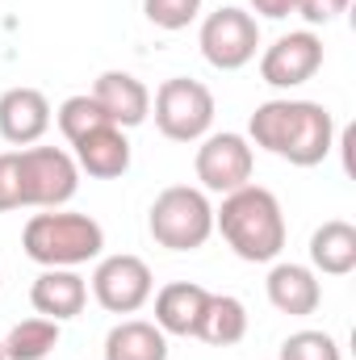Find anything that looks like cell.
<instances>
[{
  "label": "cell",
  "instance_id": "obj_6",
  "mask_svg": "<svg viewBox=\"0 0 356 360\" xmlns=\"http://www.w3.org/2000/svg\"><path fill=\"white\" fill-rule=\"evenodd\" d=\"M155 126L172 143H197L214 126V96L201 80L172 76L155 92Z\"/></svg>",
  "mask_w": 356,
  "mask_h": 360
},
{
  "label": "cell",
  "instance_id": "obj_9",
  "mask_svg": "<svg viewBox=\"0 0 356 360\" xmlns=\"http://www.w3.org/2000/svg\"><path fill=\"white\" fill-rule=\"evenodd\" d=\"M252 168H256V155L243 134H210L197 147V180L210 193L227 197V193L252 184Z\"/></svg>",
  "mask_w": 356,
  "mask_h": 360
},
{
  "label": "cell",
  "instance_id": "obj_21",
  "mask_svg": "<svg viewBox=\"0 0 356 360\" xmlns=\"http://www.w3.org/2000/svg\"><path fill=\"white\" fill-rule=\"evenodd\" d=\"M59 130H63V139L68 143H76V139H84L92 130H101V126H113L109 117H105V109L92 101V96H68L63 105H59Z\"/></svg>",
  "mask_w": 356,
  "mask_h": 360
},
{
  "label": "cell",
  "instance_id": "obj_25",
  "mask_svg": "<svg viewBox=\"0 0 356 360\" xmlns=\"http://www.w3.org/2000/svg\"><path fill=\"white\" fill-rule=\"evenodd\" d=\"M344 8H348V0H298L293 13H302L310 25H327V21H336Z\"/></svg>",
  "mask_w": 356,
  "mask_h": 360
},
{
  "label": "cell",
  "instance_id": "obj_19",
  "mask_svg": "<svg viewBox=\"0 0 356 360\" xmlns=\"http://www.w3.org/2000/svg\"><path fill=\"white\" fill-rule=\"evenodd\" d=\"M243 335H248V310H243V302L231 297V293H210V306H205V319H201L197 340L218 344V348H231Z\"/></svg>",
  "mask_w": 356,
  "mask_h": 360
},
{
  "label": "cell",
  "instance_id": "obj_15",
  "mask_svg": "<svg viewBox=\"0 0 356 360\" xmlns=\"http://www.w3.org/2000/svg\"><path fill=\"white\" fill-rule=\"evenodd\" d=\"M72 147H76V168L96 180H117L130 168V143L117 126H101L84 139H76Z\"/></svg>",
  "mask_w": 356,
  "mask_h": 360
},
{
  "label": "cell",
  "instance_id": "obj_24",
  "mask_svg": "<svg viewBox=\"0 0 356 360\" xmlns=\"http://www.w3.org/2000/svg\"><path fill=\"white\" fill-rule=\"evenodd\" d=\"M21 210V180H17V151L0 155V214Z\"/></svg>",
  "mask_w": 356,
  "mask_h": 360
},
{
  "label": "cell",
  "instance_id": "obj_20",
  "mask_svg": "<svg viewBox=\"0 0 356 360\" xmlns=\"http://www.w3.org/2000/svg\"><path fill=\"white\" fill-rule=\"evenodd\" d=\"M59 344V323L51 319H25L4 335V360H46Z\"/></svg>",
  "mask_w": 356,
  "mask_h": 360
},
{
  "label": "cell",
  "instance_id": "obj_27",
  "mask_svg": "<svg viewBox=\"0 0 356 360\" xmlns=\"http://www.w3.org/2000/svg\"><path fill=\"white\" fill-rule=\"evenodd\" d=\"M0 360H4V344H0Z\"/></svg>",
  "mask_w": 356,
  "mask_h": 360
},
{
  "label": "cell",
  "instance_id": "obj_4",
  "mask_svg": "<svg viewBox=\"0 0 356 360\" xmlns=\"http://www.w3.org/2000/svg\"><path fill=\"white\" fill-rule=\"evenodd\" d=\"M151 239L168 252H197L214 235V205L205 201L201 188L172 184L151 201Z\"/></svg>",
  "mask_w": 356,
  "mask_h": 360
},
{
  "label": "cell",
  "instance_id": "obj_2",
  "mask_svg": "<svg viewBox=\"0 0 356 360\" xmlns=\"http://www.w3.org/2000/svg\"><path fill=\"white\" fill-rule=\"evenodd\" d=\"M214 226L222 231L231 252L239 260H248V264H268L285 248L281 201L268 188H260V184H243V188L227 193L222 210H214Z\"/></svg>",
  "mask_w": 356,
  "mask_h": 360
},
{
  "label": "cell",
  "instance_id": "obj_14",
  "mask_svg": "<svg viewBox=\"0 0 356 360\" xmlns=\"http://www.w3.org/2000/svg\"><path fill=\"white\" fill-rule=\"evenodd\" d=\"M30 302H34V310H38L42 319H51V323H68V319H76V314L84 310V302H89V285H84L80 272H72V269H46L38 281H34Z\"/></svg>",
  "mask_w": 356,
  "mask_h": 360
},
{
  "label": "cell",
  "instance_id": "obj_5",
  "mask_svg": "<svg viewBox=\"0 0 356 360\" xmlns=\"http://www.w3.org/2000/svg\"><path fill=\"white\" fill-rule=\"evenodd\" d=\"M17 180H21V205L59 210L76 197L80 168L59 147H25L17 151Z\"/></svg>",
  "mask_w": 356,
  "mask_h": 360
},
{
  "label": "cell",
  "instance_id": "obj_22",
  "mask_svg": "<svg viewBox=\"0 0 356 360\" xmlns=\"http://www.w3.org/2000/svg\"><path fill=\"white\" fill-rule=\"evenodd\" d=\"M281 360H340V344L327 331H298L281 344Z\"/></svg>",
  "mask_w": 356,
  "mask_h": 360
},
{
  "label": "cell",
  "instance_id": "obj_17",
  "mask_svg": "<svg viewBox=\"0 0 356 360\" xmlns=\"http://www.w3.org/2000/svg\"><path fill=\"white\" fill-rule=\"evenodd\" d=\"M310 264L327 276H348L356 269V226L344 218L323 222L310 235Z\"/></svg>",
  "mask_w": 356,
  "mask_h": 360
},
{
  "label": "cell",
  "instance_id": "obj_1",
  "mask_svg": "<svg viewBox=\"0 0 356 360\" xmlns=\"http://www.w3.org/2000/svg\"><path fill=\"white\" fill-rule=\"evenodd\" d=\"M248 130L256 147L272 151L293 168L323 164L336 143V122L319 101H265L256 105Z\"/></svg>",
  "mask_w": 356,
  "mask_h": 360
},
{
  "label": "cell",
  "instance_id": "obj_23",
  "mask_svg": "<svg viewBox=\"0 0 356 360\" xmlns=\"http://www.w3.org/2000/svg\"><path fill=\"white\" fill-rule=\"evenodd\" d=\"M143 13H147V21L160 25V30H184V25L197 21L201 0H143Z\"/></svg>",
  "mask_w": 356,
  "mask_h": 360
},
{
  "label": "cell",
  "instance_id": "obj_16",
  "mask_svg": "<svg viewBox=\"0 0 356 360\" xmlns=\"http://www.w3.org/2000/svg\"><path fill=\"white\" fill-rule=\"evenodd\" d=\"M268 302L281 314H289V319H306V314L319 310L323 289H319L314 272L306 269V264H276V269L268 272Z\"/></svg>",
  "mask_w": 356,
  "mask_h": 360
},
{
  "label": "cell",
  "instance_id": "obj_3",
  "mask_svg": "<svg viewBox=\"0 0 356 360\" xmlns=\"http://www.w3.org/2000/svg\"><path fill=\"white\" fill-rule=\"evenodd\" d=\"M21 248L34 264L42 269H76L101 256L105 231L89 214H34L21 231Z\"/></svg>",
  "mask_w": 356,
  "mask_h": 360
},
{
  "label": "cell",
  "instance_id": "obj_18",
  "mask_svg": "<svg viewBox=\"0 0 356 360\" xmlns=\"http://www.w3.org/2000/svg\"><path fill=\"white\" fill-rule=\"evenodd\" d=\"M105 360H168V335L155 323L126 319L105 335Z\"/></svg>",
  "mask_w": 356,
  "mask_h": 360
},
{
  "label": "cell",
  "instance_id": "obj_26",
  "mask_svg": "<svg viewBox=\"0 0 356 360\" xmlns=\"http://www.w3.org/2000/svg\"><path fill=\"white\" fill-rule=\"evenodd\" d=\"M252 8H256L260 17H272V21H281V17H289V13L298 8V0H252Z\"/></svg>",
  "mask_w": 356,
  "mask_h": 360
},
{
  "label": "cell",
  "instance_id": "obj_11",
  "mask_svg": "<svg viewBox=\"0 0 356 360\" xmlns=\"http://www.w3.org/2000/svg\"><path fill=\"white\" fill-rule=\"evenodd\" d=\"M92 101L105 109V117L126 130V126H143L151 113V92L143 89V80H134L130 72H101L92 84Z\"/></svg>",
  "mask_w": 356,
  "mask_h": 360
},
{
  "label": "cell",
  "instance_id": "obj_12",
  "mask_svg": "<svg viewBox=\"0 0 356 360\" xmlns=\"http://www.w3.org/2000/svg\"><path fill=\"white\" fill-rule=\"evenodd\" d=\"M51 130V101L38 89H8L0 96V134L13 147H30Z\"/></svg>",
  "mask_w": 356,
  "mask_h": 360
},
{
  "label": "cell",
  "instance_id": "obj_10",
  "mask_svg": "<svg viewBox=\"0 0 356 360\" xmlns=\"http://www.w3.org/2000/svg\"><path fill=\"white\" fill-rule=\"evenodd\" d=\"M323 68V38L310 30L285 34L276 38L260 59V80L272 89H298L306 80H314V72Z\"/></svg>",
  "mask_w": 356,
  "mask_h": 360
},
{
  "label": "cell",
  "instance_id": "obj_13",
  "mask_svg": "<svg viewBox=\"0 0 356 360\" xmlns=\"http://www.w3.org/2000/svg\"><path fill=\"white\" fill-rule=\"evenodd\" d=\"M205 306H210V289H201L193 281H172L155 297V327L164 335H193L197 340Z\"/></svg>",
  "mask_w": 356,
  "mask_h": 360
},
{
  "label": "cell",
  "instance_id": "obj_7",
  "mask_svg": "<svg viewBox=\"0 0 356 360\" xmlns=\"http://www.w3.org/2000/svg\"><path fill=\"white\" fill-rule=\"evenodd\" d=\"M256 46H260V25L252 13L227 4L218 13H210L201 21V55L210 68L218 72H239L256 59Z\"/></svg>",
  "mask_w": 356,
  "mask_h": 360
},
{
  "label": "cell",
  "instance_id": "obj_8",
  "mask_svg": "<svg viewBox=\"0 0 356 360\" xmlns=\"http://www.w3.org/2000/svg\"><path fill=\"white\" fill-rule=\"evenodd\" d=\"M155 289L151 269L139 256H105L92 272V297L109 310V314H134L147 306Z\"/></svg>",
  "mask_w": 356,
  "mask_h": 360
}]
</instances>
